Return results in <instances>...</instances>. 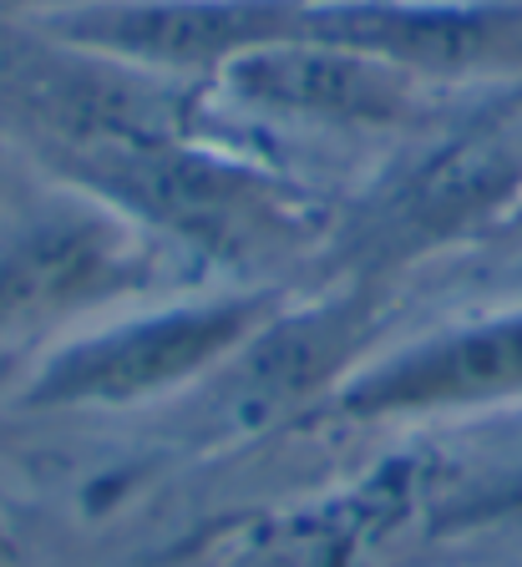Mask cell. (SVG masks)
I'll list each match as a JSON object with an SVG mask.
<instances>
[{"label":"cell","instance_id":"6da1fadb","mask_svg":"<svg viewBox=\"0 0 522 567\" xmlns=\"http://www.w3.org/2000/svg\"><path fill=\"white\" fill-rule=\"evenodd\" d=\"M61 157L76 163L86 188L108 193L137 218L214 254H254L305 234L299 193L254 167L188 153L173 137L86 142V147H66Z\"/></svg>","mask_w":522,"mask_h":567},{"label":"cell","instance_id":"7a4b0ae2","mask_svg":"<svg viewBox=\"0 0 522 567\" xmlns=\"http://www.w3.org/2000/svg\"><path fill=\"white\" fill-rule=\"evenodd\" d=\"M259 299H234V305L173 309V315L143 319L132 330H112L76 344L37 380V401H132L143 390L173 385L193 375L198 365L218 360L238 334H249L259 319Z\"/></svg>","mask_w":522,"mask_h":567},{"label":"cell","instance_id":"3957f363","mask_svg":"<svg viewBox=\"0 0 522 567\" xmlns=\"http://www.w3.org/2000/svg\"><path fill=\"white\" fill-rule=\"evenodd\" d=\"M61 35L153 66H228L244 51L295 41V0H127L61 16Z\"/></svg>","mask_w":522,"mask_h":567},{"label":"cell","instance_id":"277c9868","mask_svg":"<svg viewBox=\"0 0 522 567\" xmlns=\"http://www.w3.org/2000/svg\"><path fill=\"white\" fill-rule=\"evenodd\" d=\"M295 41L345 47L391 66L451 71L522 51V11H451V6H391V0L299 6Z\"/></svg>","mask_w":522,"mask_h":567},{"label":"cell","instance_id":"5b68a950","mask_svg":"<svg viewBox=\"0 0 522 567\" xmlns=\"http://www.w3.org/2000/svg\"><path fill=\"white\" fill-rule=\"evenodd\" d=\"M228 82L244 102L320 122H391L406 106L401 66L320 41H279L228 61Z\"/></svg>","mask_w":522,"mask_h":567},{"label":"cell","instance_id":"8992f818","mask_svg":"<svg viewBox=\"0 0 522 567\" xmlns=\"http://www.w3.org/2000/svg\"><path fill=\"white\" fill-rule=\"evenodd\" d=\"M522 390V319H498L401 354L350 390L356 411H431V405L502 401Z\"/></svg>","mask_w":522,"mask_h":567},{"label":"cell","instance_id":"52a82bcc","mask_svg":"<svg viewBox=\"0 0 522 567\" xmlns=\"http://www.w3.org/2000/svg\"><path fill=\"white\" fill-rule=\"evenodd\" d=\"M108 274V248L86 228H51L25 238L0 259V324L41 309L47 299H72Z\"/></svg>","mask_w":522,"mask_h":567}]
</instances>
